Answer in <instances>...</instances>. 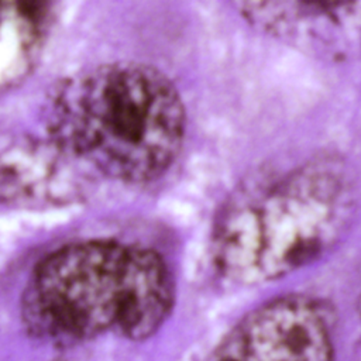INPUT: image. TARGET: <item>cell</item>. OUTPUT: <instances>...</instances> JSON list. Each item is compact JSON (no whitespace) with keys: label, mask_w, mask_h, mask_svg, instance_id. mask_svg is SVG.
Instances as JSON below:
<instances>
[{"label":"cell","mask_w":361,"mask_h":361,"mask_svg":"<svg viewBox=\"0 0 361 361\" xmlns=\"http://www.w3.org/2000/svg\"><path fill=\"white\" fill-rule=\"evenodd\" d=\"M355 192L336 155L250 173L216 214L210 251L217 271L231 282L258 285L317 261L345 235Z\"/></svg>","instance_id":"obj_1"},{"label":"cell","mask_w":361,"mask_h":361,"mask_svg":"<svg viewBox=\"0 0 361 361\" xmlns=\"http://www.w3.org/2000/svg\"><path fill=\"white\" fill-rule=\"evenodd\" d=\"M185 107L173 83L138 62H111L61 82L45 106L47 137L94 176L151 182L176 159Z\"/></svg>","instance_id":"obj_2"},{"label":"cell","mask_w":361,"mask_h":361,"mask_svg":"<svg viewBox=\"0 0 361 361\" xmlns=\"http://www.w3.org/2000/svg\"><path fill=\"white\" fill-rule=\"evenodd\" d=\"M175 305V279L154 250L114 240L63 245L32 269L21 298L27 331L54 344L106 334L152 337Z\"/></svg>","instance_id":"obj_3"},{"label":"cell","mask_w":361,"mask_h":361,"mask_svg":"<svg viewBox=\"0 0 361 361\" xmlns=\"http://www.w3.org/2000/svg\"><path fill=\"white\" fill-rule=\"evenodd\" d=\"M204 361H334L330 316L307 296L276 298L247 313Z\"/></svg>","instance_id":"obj_4"},{"label":"cell","mask_w":361,"mask_h":361,"mask_svg":"<svg viewBox=\"0 0 361 361\" xmlns=\"http://www.w3.org/2000/svg\"><path fill=\"white\" fill-rule=\"evenodd\" d=\"M235 7L258 30L312 56L361 55V1H243Z\"/></svg>","instance_id":"obj_5"},{"label":"cell","mask_w":361,"mask_h":361,"mask_svg":"<svg viewBox=\"0 0 361 361\" xmlns=\"http://www.w3.org/2000/svg\"><path fill=\"white\" fill-rule=\"evenodd\" d=\"M94 175L49 137H0V202L24 209L72 203Z\"/></svg>","instance_id":"obj_6"},{"label":"cell","mask_w":361,"mask_h":361,"mask_svg":"<svg viewBox=\"0 0 361 361\" xmlns=\"http://www.w3.org/2000/svg\"><path fill=\"white\" fill-rule=\"evenodd\" d=\"M52 20L49 3L0 1V96L35 69Z\"/></svg>","instance_id":"obj_7"},{"label":"cell","mask_w":361,"mask_h":361,"mask_svg":"<svg viewBox=\"0 0 361 361\" xmlns=\"http://www.w3.org/2000/svg\"><path fill=\"white\" fill-rule=\"evenodd\" d=\"M360 313H361V300H360Z\"/></svg>","instance_id":"obj_8"}]
</instances>
